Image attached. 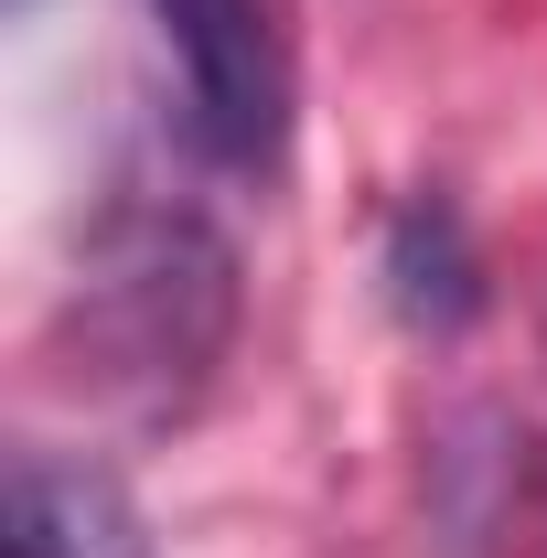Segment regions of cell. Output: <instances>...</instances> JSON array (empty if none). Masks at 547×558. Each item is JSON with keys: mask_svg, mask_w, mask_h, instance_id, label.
<instances>
[{"mask_svg": "<svg viewBox=\"0 0 547 558\" xmlns=\"http://www.w3.org/2000/svg\"><path fill=\"white\" fill-rule=\"evenodd\" d=\"M236 344V247L172 194H130L86 226V258L54 312L75 398H108L130 418H172L215 387Z\"/></svg>", "mask_w": 547, "mask_h": 558, "instance_id": "cell-1", "label": "cell"}, {"mask_svg": "<svg viewBox=\"0 0 547 558\" xmlns=\"http://www.w3.org/2000/svg\"><path fill=\"white\" fill-rule=\"evenodd\" d=\"M172 75H183V119L226 172H279L290 150V44H279L269 0H150Z\"/></svg>", "mask_w": 547, "mask_h": 558, "instance_id": "cell-2", "label": "cell"}, {"mask_svg": "<svg viewBox=\"0 0 547 558\" xmlns=\"http://www.w3.org/2000/svg\"><path fill=\"white\" fill-rule=\"evenodd\" d=\"M0 558H161V548L108 462L22 440L11 484H0Z\"/></svg>", "mask_w": 547, "mask_h": 558, "instance_id": "cell-3", "label": "cell"}, {"mask_svg": "<svg viewBox=\"0 0 547 558\" xmlns=\"http://www.w3.org/2000/svg\"><path fill=\"white\" fill-rule=\"evenodd\" d=\"M387 279H398V312L409 323H462L473 290V247H462V215L451 205H409L387 226Z\"/></svg>", "mask_w": 547, "mask_h": 558, "instance_id": "cell-4", "label": "cell"}, {"mask_svg": "<svg viewBox=\"0 0 547 558\" xmlns=\"http://www.w3.org/2000/svg\"><path fill=\"white\" fill-rule=\"evenodd\" d=\"M11 11H33V0H11Z\"/></svg>", "mask_w": 547, "mask_h": 558, "instance_id": "cell-5", "label": "cell"}]
</instances>
